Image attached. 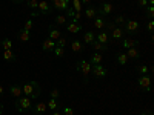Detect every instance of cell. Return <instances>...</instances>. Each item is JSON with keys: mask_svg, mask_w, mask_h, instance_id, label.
<instances>
[{"mask_svg": "<svg viewBox=\"0 0 154 115\" xmlns=\"http://www.w3.org/2000/svg\"><path fill=\"white\" fill-rule=\"evenodd\" d=\"M74 12H75V11H74V9L69 6V8L66 9V19H69V20H71V19L74 17Z\"/></svg>", "mask_w": 154, "mask_h": 115, "instance_id": "cell-41", "label": "cell"}, {"mask_svg": "<svg viewBox=\"0 0 154 115\" xmlns=\"http://www.w3.org/2000/svg\"><path fill=\"white\" fill-rule=\"evenodd\" d=\"M102 60H103V57H102V54L100 52H94L93 55H91V65H102Z\"/></svg>", "mask_w": 154, "mask_h": 115, "instance_id": "cell-27", "label": "cell"}, {"mask_svg": "<svg viewBox=\"0 0 154 115\" xmlns=\"http://www.w3.org/2000/svg\"><path fill=\"white\" fill-rule=\"evenodd\" d=\"M106 23H108V19L106 17L96 16V19H94V28L96 29H105L106 28Z\"/></svg>", "mask_w": 154, "mask_h": 115, "instance_id": "cell-12", "label": "cell"}, {"mask_svg": "<svg viewBox=\"0 0 154 115\" xmlns=\"http://www.w3.org/2000/svg\"><path fill=\"white\" fill-rule=\"evenodd\" d=\"M146 29H148L149 32H152V29H154V22H152V20H149V22H148V25H146Z\"/></svg>", "mask_w": 154, "mask_h": 115, "instance_id": "cell-44", "label": "cell"}, {"mask_svg": "<svg viewBox=\"0 0 154 115\" xmlns=\"http://www.w3.org/2000/svg\"><path fill=\"white\" fill-rule=\"evenodd\" d=\"M71 51L72 52H82L83 51V42L82 40H72L71 42Z\"/></svg>", "mask_w": 154, "mask_h": 115, "instance_id": "cell-23", "label": "cell"}, {"mask_svg": "<svg viewBox=\"0 0 154 115\" xmlns=\"http://www.w3.org/2000/svg\"><path fill=\"white\" fill-rule=\"evenodd\" d=\"M114 11V6L108 2H103L99 8H97V16H103V17H108L109 14H112Z\"/></svg>", "mask_w": 154, "mask_h": 115, "instance_id": "cell-6", "label": "cell"}, {"mask_svg": "<svg viewBox=\"0 0 154 115\" xmlns=\"http://www.w3.org/2000/svg\"><path fill=\"white\" fill-rule=\"evenodd\" d=\"M137 86L142 89L145 92H149L151 91V75H139L137 78Z\"/></svg>", "mask_w": 154, "mask_h": 115, "instance_id": "cell-4", "label": "cell"}, {"mask_svg": "<svg viewBox=\"0 0 154 115\" xmlns=\"http://www.w3.org/2000/svg\"><path fill=\"white\" fill-rule=\"evenodd\" d=\"M9 95H12L14 98H19L23 95V91H22V84H11L9 86Z\"/></svg>", "mask_w": 154, "mask_h": 115, "instance_id": "cell-17", "label": "cell"}, {"mask_svg": "<svg viewBox=\"0 0 154 115\" xmlns=\"http://www.w3.org/2000/svg\"><path fill=\"white\" fill-rule=\"evenodd\" d=\"M71 8L75 12H83V3L80 0H71Z\"/></svg>", "mask_w": 154, "mask_h": 115, "instance_id": "cell-26", "label": "cell"}, {"mask_svg": "<svg viewBox=\"0 0 154 115\" xmlns=\"http://www.w3.org/2000/svg\"><path fill=\"white\" fill-rule=\"evenodd\" d=\"M66 42H68V40H66V37H63V35H62V37L59 38V40H56V46H62V48H65V46H66Z\"/></svg>", "mask_w": 154, "mask_h": 115, "instance_id": "cell-37", "label": "cell"}, {"mask_svg": "<svg viewBox=\"0 0 154 115\" xmlns=\"http://www.w3.org/2000/svg\"><path fill=\"white\" fill-rule=\"evenodd\" d=\"M83 11H85V17H86V19H89V20H94V19H96V16H97V8H96V6H93V5H88Z\"/></svg>", "mask_w": 154, "mask_h": 115, "instance_id": "cell-18", "label": "cell"}, {"mask_svg": "<svg viewBox=\"0 0 154 115\" xmlns=\"http://www.w3.org/2000/svg\"><path fill=\"white\" fill-rule=\"evenodd\" d=\"M22 91H23V95L29 97L31 100H35L40 97V92H42V87L37 81H26L22 84Z\"/></svg>", "mask_w": 154, "mask_h": 115, "instance_id": "cell-1", "label": "cell"}, {"mask_svg": "<svg viewBox=\"0 0 154 115\" xmlns=\"http://www.w3.org/2000/svg\"><path fill=\"white\" fill-rule=\"evenodd\" d=\"M62 115H74V109L72 108H62Z\"/></svg>", "mask_w": 154, "mask_h": 115, "instance_id": "cell-40", "label": "cell"}, {"mask_svg": "<svg viewBox=\"0 0 154 115\" xmlns=\"http://www.w3.org/2000/svg\"><path fill=\"white\" fill-rule=\"evenodd\" d=\"M125 54H126L128 60H137L140 57V51L137 48H130V49H126Z\"/></svg>", "mask_w": 154, "mask_h": 115, "instance_id": "cell-20", "label": "cell"}, {"mask_svg": "<svg viewBox=\"0 0 154 115\" xmlns=\"http://www.w3.org/2000/svg\"><path fill=\"white\" fill-rule=\"evenodd\" d=\"M91 63H89L88 60H79L77 61V71H79L82 75H83V78H85V81H88V75L91 74Z\"/></svg>", "mask_w": 154, "mask_h": 115, "instance_id": "cell-3", "label": "cell"}, {"mask_svg": "<svg viewBox=\"0 0 154 115\" xmlns=\"http://www.w3.org/2000/svg\"><path fill=\"white\" fill-rule=\"evenodd\" d=\"M96 40L100 42V43H103V45H108L109 43V34H108V31L102 29L99 34H96Z\"/></svg>", "mask_w": 154, "mask_h": 115, "instance_id": "cell-19", "label": "cell"}, {"mask_svg": "<svg viewBox=\"0 0 154 115\" xmlns=\"http://www.w3.org/2000/svg\"><path fill=\"white\" fill-rule=\"evenodd\" d=\"M66 20H68V19H66L65 16H57L56 20H54V25H56V26H62V25H66V23H68Z\"/></svg>", "mask_w": 154, "mask_h": 115, "instance_id": "cell-31", "label": "cell"}, {"mask_svg": "<svg viewBox=\"0 0 154 115\" xmlns=\"http://www.w3.org/2000/svg\"><path fill=\"white\" fill-rule=\"evenodd\" d=\"M94 42H96V34H94L93 31H86V32L83 34V43L93 45Z\"/></svg>", "mask_w": 154, "mask_h": 115, "instance_id": "cell-21", "label": "cell"}, {"mask_svg": "<svg viewBox=\"0 0 154 115\" xmlns=\"http://www.w3.org/2000/svg\"><path fill=\"white\" fill-rule=\"evenodd\" d=\"M3 112H5V108H3L2 103H0V115H3Z\"/></svg>", "mask_w": 154, "mask_h": 115, "instance_id": "cell-48", "label": "cell"}, {"mask_svg": "<svg viewBox=\"0 0 154 115\" xmlns=\"http://www.w3.org/2000/svg\"><path fill=\"white\" fill-rule=\"evenodd\" d=\"M16 109L17 112H31L32 111V106H34V101L26 97V95H23V97H19L16 98Z\"/></svg>", "mask_w": 154, "mask_h": 115, "instance_id": "cell-2", "label": "cell"}, {"mask_svg": "<svg viewBox=\"0 0 154 115\" xmlns=\"http://www.w3.org/2000/svg\"><path fill=\"white\" fill-rule=\"evenodd\" d=\"M123 37H125V31H123L120 26H116V28L111 31V38H112L114 42H120Z\"/></svg>", "mask_w": 154, "mask_h": 115, "instance_id": "cell-13", "label": "cell"}, {"mask_svg": "<svg viewBox=\"0 0 154 115\" xmlns=\"http://www.w3.org/2000/svg\"><path fill=\"white\" fill-rule=\"evenodd\" d=\"M48 37L51 38V40H59V38L62 37V32L56 28V25H51V26H49V29H48Z\"/></svg>", "mask_w": 154, "mask_h": 115, "instance_id": "cell-16", "label": "cell"}, {"mask_svg": "<svg viewBox=\"0 0 154 115\" xmlns=\"http://www.w3.org/2000/svg\"><path fill=\"white\" fill-rule=\"evenodd\" d=\"M137 3L140 8H146L148 6V0H137Z\"/></svg>", "mask_w": 154, "mask_h": 115, "instance_id": "cell-43", "label": "cell"}, {"mask_svg": "<svg viewBox=\"0 0 154 115\" xmlns=\"http://www.w3.org/2000/svg\"><path fill=\"white\" fill-rule=\"evenodd\" d=\"M140 115H152V112H151V111L148 109V111H143V112L140 114Z\"/></svg>", "mask_w": 154, "mask_h": 115, "instance_id": "cell-47", "label": "cell"}, {"mask_svg": "<svg viewBox=\"0 0 154 115\" xmlns=\"http://www.w3.org/2000/svg\"><path fill=\"white\" fill-rule=\"evenodd\" d=\"M3 60L5 61H16L17 60V55L14 54V52H12V51L9 49V51H3Z\"/></svg>", "mask_w": 154, "mask_h": 115, "instance_id": "cell-25", "label": "cell"}, {"mask_svg": "<svg viewBox=\"0 0 154 115\" xmlns=\"http://www.w3.org/2000/svg\"><path fill=\"white\" fill-rule=\"evenodd\" d=\"M46 106H48V109H51V111H57V108H59V101L54 100V98H49V101L46 103Z\"/></svg>", "mask_w": 154, "mask_h": 115, "instance_id": "cell-30", "label": "cell"}, {"mask_svg": "<svg viewBox=\"0 0 154 115\" xmlns=\"http://www.w3.org/2000/svg\"><path fill=\"white\" fill-rule=\"evenodd\" d=\"M53 9H59V11H66L71 6V0H51Z\"/></svg>", "mask_w": 154, "mask_h": 115, "instance_id": "cell-9", "label": "cell"}, {"mask_svg": "<svg viewBox=\"0 0 154 115\" xmlns=\"http://www.w3.org/2000/svg\"><path fill=\"white\" fill-rule=\"evenodd\" d=\"M80 2L85 3V5H89V3H91V0H80Z\"/></svg>", "mask_w": 154, "mask_h": 115, "instance_id": "cell-49", "label": "cell"}, {"mask_svg": "<svg viewBox=\"0 0 154 115\" xmlns=\"http://www.w3.org/2000/svg\"><path fill=\"white\" fill-rule=\"evenodd\" d=\"M11 2H12V3H22L23 0H11Z\"/></svg>", "mask_w": 154, "mask_h": 115, "instance_id": "cell-51", "label": "cell"}, {"mask_svg": "<svg viewBox=\"0 0 154 115\" xmlns=\"http://www.w3.org/2000/svg\"><path fill=\"white\" fill-rule=\"evenodd\" d=\"M49 97H51V98H54V100H57V98L60 97V91H59V89H57V87H54V89H53V91H51V92H49Z\"/></svg>", "mask_w": 154, "mask_h": 115, "instance_id": "cell-38", "label": "cell"}, {"mask_svg": "<svg viewBox=\"0 0 154 115\" xmlns=\"http://www.w3.org/2000/svg\"><path fill=\"white\" fill-rule=\"evenodd\" d=\"M116 61H117V65L125 66L126 63H128V57H126V54H117V57H116Z\"/></svg>", "mask_w": 154, "mask_h": 115, "instance_id": "cell-28", "label": "cell"}, {"mask_svg": "<svg viewBox=\"0 0 154 115\" xmlns=\"http://www.w3.org/2000/svg\"><path fill=\"white\" fill-rule=\"evenodd\" d=\"M51 115H62V112H59V111H53V114Z\"/></svg>", "mask_w": 154, "mask_h": 115, "instance_id": "cell-50", "label": "cell"}, {"mask_svg": "<svg viewBox=\"0 0 154 115\" xmlns=\"http://www.w3.org/2000/svg\"><path fill=\"white\" fill-rule=\"evenodd\" d=\"M80 17H82V12H74V17H72V20L79 22V20H80Z\"/></svg>", "mask_w": 154, "mask_h": 115, "instance_id": "cell-45", "label": "cell"}, {"mask_svg": "<svg viewBox=\"0 0 154 115\" xmlns=\"http://www.w3.org/2000/svg\"><path fill=\"white\" fill-rule=\"evenodd\" d=\"M46 109H48L46 103L40 101V103H35V105L32 106V111H31V112H34V115H43V114L46 112Z\"/></svg>", "mask_w": 154, "mask_h": 115, "instance_id": "cell-15", "label": "cell"}, {"mask_svg": "<svg viewBox=\"0 0 154 115\" xmlns=\"http://www.w3.org/2000/svg\"><path fill=\"white\" fill-rule=\"evenodd\" d=\"M114 25H116V26H123V25H125V17L123 16H117V17H114Z\"/></svg>", "mask_w": 154, "mask_h": 115, "instance_id": "cell-34", "label": "cell"}, {"mask_svg": "<svg viewBox=\"0 0 154 115\" xmlns=\"http://www.w3.org/2000/svg\"><path fill=\"white\" fill-rule=\"evenodd\" d=\"M38 11V14L40 16H48V14H51L53 12V6H51L46 0H38V8H37Z\"/></svg>", "mask_w": 154, "mask_h": 115, "instance_id": "cell-7", "label": "cell"}, {"mask_svg": "<svg viewBox=\"0 0 154 115\" xmlns=\"http://www.w3.org/2000/svg\"><path fill=\"white\" fill-rule=\"evenodd\" d=\"M0 46L3 48V51H9V49H12V42L9 40L8 37H5L2 40V43H0Z\"/></svg>", "mask_w": 154, "mask_h": 115, "instance_id": "cell-29", "label": "cell"}, {"mask_svg": "<svg viewBox=\"0 0 154 115\" xmlns=\"http://www.w3.org/2000/svg\"><path fill=\"white\" fill-rule=\"evenodd\" d=\"M137 72H139V75H148L151 71L146 65H140V66H137Z\"/></svg>", "mask_w": 154, "mask_h": 115, "instance_id": "cell-32", "label": "cell"}, {"mask_svg": "<svg viewBox=\"0 0 154 115\" xmlns=\"http://www.w3.org/2000/svg\"><path fill=\"white\" fill-rule=\"evenodd\" d=\"M34 28V22H32V19H28L26 22L23 23V29H26V31H31Z\"/></svg>", "mask_w": 154, "mask_h": 115, "instance_id": "cell-36", "label": "cell"}, {"mask_svg": "<svg viewBox=\"0 0 154 115\" xmlns=\"http://www.w3.org/2000/svg\"><path fill=\"white\" fill-rule=\"evenodd\" d=\"M26 3L31 9H37L38 8V0H26Z\"/></svg>", "mask_w": 154, "mask_h": 115, "instance_id": "cell-39", "label": "cell"}, {"mask_svg": "<svg viewBox=\"0 0 154 115\" xmlns=\"http://www.w3.org/2000/svg\"><path fill=\"white\" fill-rule=\"evenodd\" d=\"M91 46L94 48L96 52H106V51H108V45H103V43H100V42H97V40H96Z\"/></svg>", "mask_w": 154, "mask_h": 115, "instance_id": "cell-24", "label": "cell"}, {"mask_svg": "<svg viewBox=\"0 0 154 115\" xmlns=\"http://www.w3.org/2000/svg\"><path fill=\"white\" fill-rule=\"evenodd\" d=\"M114 28H116V25H114V22H109V20H108V23H106V28H105V29L111 32V31H112Z\"/></svg>", "mask_w": 154, "mask_h": 115, "instance_id": "cell-42", "label": "cell"}, {"mask_svg": "<svg viewBox=\"0 0 154 115\" xmlns=\"http://www.w3.org/2000/svg\"><path fill=\"white\" fill-rule=\"evenodd\" d=\"M3 94H5V87L2 86V83H0V97H3Z\"/></svg>", "mask_w": 154, "mask_h": 115, "instance_id": "cell-46", "label": "cell"}, {"mask_svg": "<svg viewBox=\"0 0 154 115\" xmlns=\"http://www.w3.org/2000/svg\"><path fill=\"white\" fill-rule=\"evenodd\" d=\"M65 26H66V31H68V32H71V34H75V32H80V31H82V25H80L79 22L72 20V19H71V22H69V23H66V25H65Z\"/></svg>", "mask_w": 154, "mask_h": 115, "instance_id": "cell-10", "label": "cell"}, {"mask_svg": "<svg viewBox=\"0 0 154 115\" xmlns=\"http://www.w3.org/2000/svg\"><path fill=\"white\" fill-rule=\"evenodd\" d=\"M145 14H146V17H148L149 20H152V19H154V6H149V5H148V6L145 8Z\"/></svg>", "mask_w": 154, "mask_h": 115, "instance_id": "cell-35", "label": "cell"}, {"mask_svg": "<svg viewBox=\"0 0 154 115\" xmlns=\"http://www.w3.org/2000/svg\"><path fill=\"white\" fill-rule=\"evenodd\" d=\"M54 48H56V42L51 40L49 37H46L45 40H43V43H42V49L45 51V52H53Z\"/></svg>", "mask_w": 154, "mask_h": 115, "instance_id": "cell-14", "label": "cell"}, {"mask_svg": "<svg viewBox=\"0 0 154 115\" xmlns=\"http://www.w3.org/2000/svg\"><path fill=\"white\" fill-rule=\"evenodd\" d=\"M91 74L94 78H105L106 77V69L105 66H102V65H93L91 66Z\"/></svg>", "mask_w": 154, "mask_h": 115, "instance_id": "cell-8", "label": "cell"}, {"mask_svg": "<svg viewBox=\"0 0 154 115\" xmlns=\"http://www.w3.org/2000/svg\"><path fill=\"white\" fill-rule=\"evenodd\" d=\"M139 29H140V25H139V22H136V20H125L123 31H125L126 34H136Z\"/></svg>", "mask_w": 154, "mask_h": 115, "instance_id": "cell-5", "label": "cell"}, {"mask_svg": "<svg viewBox=\"0 0 154 115\" xmlns=\"http://www.w3.org/2000/svg\"><path fill=\"white\" fill-rule=\"evenodd\" d=\"M17 38H19V40L20 42H29V38H31V34H29V31H26V29H20L19 31V34H17Z\"/></svg>", "mask_w": 154, "mask_h": 115, "instance_id": "cell-22", "label": "cell"}, {"mask_svg": "<svg viewBox=\"0 0 154 115\" xmlns=\"http://www.w3.org/2000/svg\"><path fill=\"white\" fill-rule=\"evenodd\" d=\"M53 52H54V55H56L57 58H60V57L65 55V48H62V46H56Z\"/></svg>", "mask_w": 154, "mask_h": 115, "instance_id": "cell-33", "label": "cell"}, {"mask_svg": "<svg viewBox=\"0 0 154 115\" xmlns=\"http://www.w3.org/2000/svg\"><path fill=\"white\" fill-rule=\"evenodd\" d=\"M139 46V42L134 40L131 37H123L122 38V48L123 49H130V48H137Z\"/></svg>", "mask_w": 154, "mask_h": 115, "instance_id": "cell-11", "label": "cell"}]
</instances>
